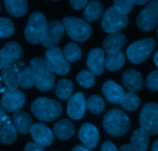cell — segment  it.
Listing matches in <instances>:
<instances>
[{"label": "cell", "mask_w": 158, "mask_h": 151, "mask_svg": "<svg viewBox=\"0 0 158 151\" xmlns=\"http://www.w3.org/2000/svg\"><path fill=\"white\" fill-rule=\"evenodd\" d=\"M132 1H133V4H136V5L138 6H143L147 4L150 0H132Z\"/></svg>", "instance_id": "ee69618b"}, {"label": "cell", "mask_w": 158, "mask_h": 151, "mask_svg": "<svg viewBox=\"0 0 158 151\" xmlns=\"http://www.w3.org/2000/svg\"><path fill=\"white\" fill-rule=\"evenodd\" d=\"M86 109V102L82 92L78 91L69 98L67 107V114L74 120H79L84 117Z\"/></svg>", "instance_id": "5bb4252c"}, {"label": "cell", "mask_w": 158, "mask_h": 151, "mask_svg": "<svg viewBox=\"0 0 158 151\" xmlns=\"http://www.w3.org/2000/svg\"><path fill=\"white\" fill-rule=\"evenodd\" d=\"M131 145L136 151H147L149 146L150 134L142 128L136 129L132 134Z\"/></svg>", "instance_id": "d4e9b609"}, {"label": "cell", "mask_w": 158, "mask_h": 151, "mask_svg": "<svg viewBox=\"0 0 158 151\" xmlns=\"http://www.w3.org/2000/svg\"><path fill=\"white\" fill-rule=\"evenodd\" d=\"M133 2L132 0H114L113 7L122 14L127 15L133 10Z\"/></svg>", "instance_id": "d590c367"}, {"label": "cell", "mask_w": 158, "mask_h": 151, "mask_svg": "<svg viewBox=\"0 0 158 151\" xmlns=\"http://www.w3.org/2000/svg\"><path fill=\"white\" fill-rule=\"evenodd\" d=\"M122 82L124 86L132 92H136L143 87V78L139 71L128 69L124 71L122 76Z\"/></svg>", "instance_id": "d6986e66"}, {"label": "cell", "mask_w": 158, "mask_h": 151, "mask_svg": "<svg viewBox=\"0 0 158 151\" xmlns=\"http://www.w3.org/2000/svg\"><path fill=\"white\" fill-rule=\"evenodd\" d=\"M78 138L84 146L89 149H94L98 145L100 136L98 129L94 125L85 123L79 129Z\"/></svg>", "instance_id": "e0dca14e"}, {"label": "cell", "mask_w": 158, "mask_h": 151, "mask_svg": "<svg viewBox=\"0 0 158 151\" xmlns=\"http://www.w3.org/2000/svg\"><path fill=\"white\" fill-rule=\"evenodd\" d=\"M103 126L109 135L114 137L121 136L125 135L130 129V119L120 109H112L105 114Z\"/></svg>", "instance_id": "6da1fadb"}, {"label": "cell", "mask_w": 158, "mask_h": 151, "mask_svg": "<svg viewBox=\"0 0 158 151\" xmlns=\"http://www.w3.org/2000/svg\"><path fill=\"white\" fill-rule=\"evenodd\" d=\"M102 91L109 103L114 105H120L126 93L120 85L112 80H108L105 82Z\"/></svg>", "instance_id": "ac0fdd59"}, {"label": "cell", "mask_w": 158, "mask_h": 151, "mask_svg": "<svg viewBox=\"0 0 158 151\" xmlns=\"http://www.w3.org/2000/svg\"><path fill=\"white\" fill-rule=\"evenodd\" d=\"M129 16L117 11L113 6L109 7L104 13L102 19V27L106 33L120 32L127 27Z\"/></svg>", "instance_id": "ba28073f"}, {"label": "cell", "mask_w": 158, "mask_h": 151, "mask_svg": "<svg viewBox=\"0 0 158 151\" xmlns=\"http://www.w3.org/2000/svg\"><path fill=\"white\" fill-rule=\"evenodd\" d=\"M19 84L24 89H30L36 84V78L31 68L26 67L19 73Z\"/></svg>", "instance_id": "1f68e13d"}, {"label": "cell", "mask_w": 158, "mask_h": 151, "mask_svg": "<svg viewBox=\"0 0 158 151\" xmlns=\"http://www.w3.org/2000/svg\"><path fill=\"white\" fill-rule=\"evenodd\" d=\"M30 108L34 116L43 122L54 121L62 114L60 102L44 97L37 98L33 101Z\"/></svg>", "instance_id": "7a4b0ae2"}, {"label": "cell", "mask_w": 158, "mask_h": 151, "mask_svg": "<svg viewBox=\"0 0 158 151\" xmlns=\"http://www.w3.org/2000/svg\"><path fill=\"white\" fill-rule=\"evenodd\" d=\"M127 43V36L121 32L110 33L102 43V50L106 53L120 50Z\"/></svg>", "instance_id": "ffe728a7"}, {"label": "cell", "mask_w": 158, "mask_h": 151, "mask_svg": "<svg viewBox=\"0 0 158 151\" xmlns=\"http://www.w3.org/2000/svg\"><path fill=\"white\" fill-rule=\"evenodd\" d=\"M16 139L17 129L8 117L0 127V142L3 144L10 145L14 143Z\"/></svg>", "instance_id": "cb8c5ba5"}, {"label": "cell", "mask_w": 158, "mask_h": 151, "mask_svg": "<svg viewBox=\"0 0 158 151\" xmlns=\"http://www.w3.org/2000/svg\"><path fill=\"white\" fill-rule=\"evenodd\" d=\"M24 151H45L43 146L36 144V143L30 142L27 143L24 148Z\"/></svg>", "instance_id": "f35d334b"}, {"label": "cell", "mask_w": 158, "mask_h": 151, "mask_svg": "<svg viewBox=\"0 0 158 151\" xmlns=\"http://www.w3.org/2000/svg\"><path fill=\"white\" fill-rule=\"evenodd\" d=\"M30 132L34 143L43 147L51 145L54 140V132L42 123H36L32 125Z\"/></svg>", "instance_id": "9a60e30c"}, {"label": "cell", "mask_w": 158, "mask_h": 151, "mask_svg": "<svg viewBox=\"0 0 158 151\" xmlns=\"http://www.w3.org/2000/svg\"><path fill=\"white\" fill-rule=\"evenodd\" d=\"M119 151H136L131 144H124L119 149Z\"/></svg>", "instance_id": "b9f144b4"}, {"label": "cell", "mask_w": 158, "mask_h": 151, "mask_svg": "<svg viewBox=\"0 0 158 151\" xmlns=\"http://www.w3.org/2000/svg\"><path fill=\"white\" fill-rule=\"evenodd\" d=\"M136 25L143 31H150L157 27L158 0H150L141 10L136 18Z\"/></svg>", "instance_id": "9c48e42d"}, {"label": "cell", "mask_w": 158, "mask_h": 151, "mask_svg": "<svg viewBox=\"0 0 158 151\" xmlns=\"http://www.w3.org/2000/svg\"><path fill=\"white\" fill-rule=\"evenodd\" d=\"M64 30V27L61 22L58 20L51 21L47 25L40 44L48 48L54 47L60 40Z\"/></svg>", "instance_id": "7c38bea8"}, {"label": "cell", "mask_w": 158, "mask_h": 151, "mask_svg": "<svg viewBox=\"0 0 158 151\" xmlns=\"http://www.w3.org/2000/svg\"><path fill=\"white\" fill-rule=\"evenodd\" d=\"M77 83L84 88H90L94 85L95 82V75L89 71L82 70L77 74L76 77Z\"/></svg>", "instance_id": "836d02e7"}, {"label": "cell", "mask_w": 158, "mask_h": 151, "mask_svg": "<svg viewBox=\"0 0 158 151\" xmlns=\"http://www.w3.org/2000/svg\"><path fill=\"white\" fill-rule=\"evenodd\" d=\"M152 151H158V139L155 140L152 146Z\"/></svg>", "instance_id": "f6af8a7d"}, {"label": "cell", "mask_w": 158, "mask_h": 151, "mask_svg": "<svg viewBox=\"0 0 158 151\" xmlns=\"http://www.w3.org/2000/svg\"><path fill=\"white\" fill-rule=\"evenodd\" d=\"M13 120V124L18 132L23 135H27L30 132V128L33 125V119L27 112L19 110L15 112Z\"/></svg>", "instance_id": "603a6c76"}, {"label": "cell", "mask_w": 158, "mask_h": 151, "mask_svg": "<svg viewBox=\"0 0 158 151\" xmlns=\"http://www.w3.org/2000/svg\"><path fill=\"white\" fill-rule=\"evenodd\" d=\"M157 36H158V26H157Z\"/></svg>", "instance_id": "7dc6e473"}, {"label": "cell", "mask_w": 158, "mask_h": 151, "mask_svg": "<svg viewBox=\"0 0 158 151\" xmlns=\"http://www.w3.org/2000/svg\"><path fill=\"white\" fill-rule=\"evenodd\" d=\"M71 151H92L89 148L85 147V146H83L81 145H77V146H74L72 149Z\"/></svg>", "instance_id": "7bdbcfd3"}, {"label": "cell", "mask_w": 158, "mask_h": 151, "mask_svg": "<svg viewBox=\"0 0 158 151\" xmlns=\"http://www.w3.org/2000/svg\"><path fill=\"white\" fill-rule=\"evenodd\" d=\"M74 91V84L69 79H60L54 86V92L58 99L65 101L69 99Z\"/></svg>", "instance_id": "f1b7e54d"}, {"label": "cell", "mask_w": 158, "mask_h": 151, "mask_svg": "<svg viewBox=\"0 0 158 151\" xmlns=\"http://www.w3.org/2000/svg\"><path fill=\"white\" fill-rule=\"evenodd\" d=\"M146 86L150 91H158V70L152 71L146 79Z\"/></svg>", "instance_id": "8d00e7d4"}, {"label": "cell", "mask_w": 158, "mask_h": 151, "mask_svg": "<svg viewBox=\"0 0 158 151\" xmlns=\"http://www.w3.org/2000/svg\"><path fill=\"white\" fill-rule=\"evenodd\" d=\"M104 99L99 95H92L86 101V108L92 113L98 115L102 113L105 109Z\"/></svg>", "instance_id": "d6a6232c"}, {"label": "cell", "mask_w": 158, "mask_h": 151, "mask_svg": "<svg viewBox=\"0 0 158 151\" xmlns=\"http://www.w3.org/2000/svg\"><path fill=\"white\" fill-rule=\"evenodd\" d=\"M63 54L68 62H77L81 60L82 53L81 48L74 43H68L64 47Z\"/></svg>", "instance_id": "4dcf8cb0"}, {"label": "cell", "mask_w": 158, "mask_h": 151, "mask_svg": "<svg viewBox=\"0 0 158 151\" xmlns=\"http://www.w3.org/2000/svg\"><path fill=\"white\" fill-rule=\"evenodd\" d=\"M23 55L22 47L17 42L10 41L0 50V71L21 58Z\"/></svg>", "instance_id": "8fae6325"}, {"label": "cell", "mask_w": 158, "mask_h": 151, "mask_svg": "<svg viewBox=\"0 0 158 151\" xmlns=\"http://www.w3.org/2000/svg\"><path fill=\"white\" fill-rule=\"evenodd\" d=\"M75 132V126L68 120H59L53 127V132L60 140H67L71 138Z\"/></svg>", "instance_id": "7402d4cb"}, {"label": "cell", "mask_w": 158, "mask_h": 151, "mask_svg": "<svg viewBox=\"0 0 158 151\" xmlns=\"http://www.w3.org/2000/svg\"><path fill=\"white\" fill-rule=\"evenodd\" d=\"M26 103L25 94L23 91H7L1 99V106L7 112H15L20 110Z\"/></svg>", "instance_id": "4fadbf2b"}, {"label": "cell", "mask_w": 158, "mask_h": 151, "mask_svg": "<svg viewBox=\"0 0 158 151\" xmlns=\"http://www.w3.org/2000/svg\"><path fill=\"white\" fill-rule=\"evenodd\" d=\"M5 111V109L0 106V127L2 125V123L6 121V120L9 117L6 115V113Z\"/></svg>", "instance_id": "60d3db41"}, {"label": "cell", "mask_w": 158, "mask_h": 151, "mask_svg": "<svg viewBox=\"0 0 158 151\" xmlns=\"http://www.w3.org/2000/svg\"><path fill=\"white\" fill-rule=\"evenodd\" d=\"M153 61H154V64L156 65V66L158 68V50L156 52V54H155Z\"/></svg>", "instance_id": "bcb514c9"}, {"label": "cell", "mask_w": 158, "mask_h": 151, "mask_svg": "<svg viewBox=\"0 0 158 151\" xmlns=\"http://www.w3.org/2000/svg\"><path fill=\"white\" fill-rule=\"evenodd\" d=\"M156 47V42L152 38L139 40L130 44L127 49V56L133 64L143 63L145 61Z\"/></svg>", "instance_id": "8992f818"}, {"label": "cell", "mask_w": 158, "mask_h": 151, "mask_svg": "<svg viewBox=\"0 0 158 151\" xmlns=\"http://www.w3.org/2000/svg\"><path fill=\"white\" fill-rule=\"evenodd\" d=\"M71 6L76 10H79L85 7L88 3V0H69Z\"/></svg>", "instance_id": "74e56055"}, {"label": "cell", "mask_w": 158, "mask_h": 151, "mask_svg": "<svg viewBox=\"0 0 158 151\" xmlns=\"http://www.w3.org/2000/svg\"><path fill=\"white\" fill-rule=\"evenodd\" d=\"M0 11H1V5H0Z\"/></svg>", "instance_id": "c3c4849f"}, {"label": "cell", "mask_w": 158, "mask_h": 151, "mask_svg": "<svg viewBox=\"0 0 158 151\" xmlns=\"http://www.w3.org/2000/svg\"><path fill=\"white\" fill-rule=\"evenodd\" d=\"M48 22L44 14L39 12L32 13L25 28V37L30 44L36 45L41 42Z\"/></svg>", "instance_id": "5b68a950"}, {"label": "cell", "mask_w": 158, "mask_h": 151, "mask_svg": "<svg viewBox=\"0 0 158 151\" xmlns=\"http://www.w3.org/2000/svg\"><path fill=\"white\" fill-rule=\"evenodd\" d=\"M19 70L16 65L6 66L2 70V77L8 91H16L19 87Z\"/></svg>", "instance_id": "44dd1931"}, {"label": "cell", "mask_w": 158, "mask_h": 151, "mask_svg": "<svg viewBox=\"0 0 158 151\" xmlns=\"http://www.w3.org/2000/svg\"><path fill=\"white\" fill-rule=\"evenodd\" d=\"M140 128L150 135L158 134V105L148 103L144 105L139 114Z\"/></svg>", "instance_id": "30bf717a"}, {"label": "cell", "mask_w": 158, "mask_h": 151, "mask_svg": "<svg viewBox=\"0 0 158 151\" xmlns=\"http://www.w3.org/2000/svg\"><path fill=\"white\" fill-rule=\"evenodd\" d=\"M105 57L104 50L101 48H94L91 50L87 56V68L94 75L100 76L104 71Z\"/></svg>", "instance_id": "2e32d148"}, {"label": "cell", "mask_w": 158, "mask_h": 151, "mask_svg": "<svg viewBox=\"0 0 158 151\" xmlns=\"http://www.w3.org/2000/svg\"><path fill=\"white\" fill-rule=\"evenodd\" d=\"M120 106L124 110L135 111L140 106V99L135 92H127L125 93Z\"/></svg>", "instance_id": "f546056e"}, {"label": "cell", "mask_w": 158, "mask_h": 151, "mask_svg": "<svg viewBox=\"0 0 158 151\" xmlns=\"http://www.w3.org/2000/svg\"><path fill=\"white\" fill-rule=\"evenodd\" d=\"M62 23L69 37L75 42H85L92 35V27L80 18L67 16L63 19Z\"/></svg>", "instance_id": "277c9868"}, {"label": "cell", "mask_w": 158, "mask_h": 151, "mask_svg": "<svg viewBox=\"0 0 158 151\" xmlns=\"http://www.w3.org/2000/svg\"><path fill=\"white\" fill-rule=\"evenodd\" d=\"M125 56L121 50L108 53L106 57L105 66L109 71H117L124 66Z\"/></svg>", "instance_id": "484cf974"}, {"label": "cell", "mask_w": 158, "mask_h": 151, "mask_svg": "<svg viewBox=\"0 0 158 151\" xmlns=\"http://www.w3.org/2000/svg\"><path fill=\"white\" fill-rule=\"evenodd\" d=\"M30 68L33 70L36 78V87L41 91L51 90L55 84L54 73L50 69L41 57H35L30 62Z\"/></svg>", "instance_id": "3957f363"}, {"label": "cell", "mask_w": 158, "mask_h": 151, "mask_svg": "<svg viewBox=\"0 0 158 151\" xmlns=\"http://www.w3.org/2000/svg\"><path fill=\"white\" fill-rule=\"evenodd\" d=\"M14 33V26L8 18L0 17V39L8 38Z\"/></svg>", "instance_id": "e575fe53"}, {"label": "cell", "mask_w": 158, "mask_h": 151, "mask_svg": "<svg viewBox=\"0 0 158 151\" xmlns=\"http://www.w3.org/2000/svg\"><path fill=\"white\" fill-rule=\"evenodd\" d=\"M44 61L48 68L58 75H65L71 69L70 64L65 59L61 49L56 46L49 47L46 50Z\"/></svg>", "instance_id": "52a82bcc"}, {"label": "cell", "mask_w": 158, "mask_h": 151, "mask_svg": "<svg viewBox=\"0 0 158 151\" xmlns=\"http://www.w3.org/2000/svg\"><path fill=\"white\" fill-rule=\"evenodd\" d=\"M101 151H118L113 143L111 141H106L102 146Z\"/></svg>", "instance_id": "ab89813d"}, {"label": "cell", "mask_w": 158, "mask_h": 151, "mask_svg": "<svg viewBox=\"0 0 158 151\" xmlns=\"http://www.w3.org/2000/svg\"><path fill=\"white\" fill-rule=\"evenodd\" d=\"M103 14V6L98 0L89 2L84 12V17L88 22H95Z\"/></svg>", "instance_id": "83f0119b"}, {"label": "cell", "mask_w": 158, "mask_h": 151, "mask_svg": "<svg viewBox=\"0 0 158 151\" xmlns=\"http://www.w3.org/2000/svg\"><path fill=\"white\" fill-rule=\"evenodd\" d=\"M53 1H59V0H53Z\"/></svg>", "instance_id": "681fc988"}, {"label": "cell", "mask_w": 158, "mask_h": 151, "mask_svg": "<svg viewBox=\"0 0 158 151\" xmlns=\"http://www.w3.org/2000/svg\"><path fill=\"white\" fill-rule=\"evenodd\" d=\"M7 12L14 17H21L27 13V0H4Z\"/></svg>", "instance_id": "4316f807"}]
</instances>
